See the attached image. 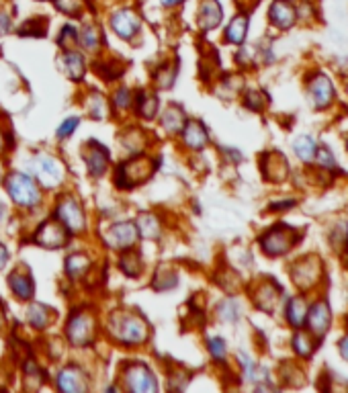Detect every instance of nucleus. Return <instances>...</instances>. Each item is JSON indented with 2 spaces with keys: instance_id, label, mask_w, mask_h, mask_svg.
<instances>
[{
  "instance_id": "f257e3e1",
  "label": "nucleus",
  "mask_w": 348,
  "mask_h": 393,
  "mask_svg": "<svg viewBox=\"0 0 348 393\" xmlns=\"http://www.w3.org/2000/svg\"><path fill=\"white\" fill-rule=\"evenodd\" d=\"M111 332L123 344H141L148 338L145 322L134 314H115L111 318Z\"/></svg>"
},
{
  "instance_id": "f03ea898",
  "label": "nucleus",
  "mask_w": 348,
  "mask_h": 393,
  "mask_svg": "<svg viewBox=\"0 0 348 393\" xmlns=\"http://www.w3.org/2000/svg\"><path fill=\"white\" fill-rule=\"evenodd\" d=\"M6 191L13 196V201L21 207H33L39 203V189L35 187V183L27 174H10L6 178Z\"/></svg>"
},
{
  "instance_id": "7ed1b4c3",
  "label": "nucleus",
  "mask_w": 348,
  "mask_h": 393,
  "mask_svg": "<svg viewBox=\"0 0 348 393\" xmlns=\"http://www.w3.org/2000/svg\"><path fill=\"white\" fill-rule=\"evenodd\" d=\"M297 236L291 228L278 226V228L269 229L262 238H260V246L269 256H280L285 252H289L295 244Z\"/></svg>"
},
{
  "instance_id": "20e7f679",
  "label": "nucleus",
  "mask_w": 348,
  "mask_h": 393,
  "mask_svg": "<svg viewBox=\"0 0 348 393\" xmlns=\"http://www.w3.org/2000/svg\"><path fill=\"white\" fill-rule=\"evenodd\" d=\"M31 170H33L35 178L45 185V187H58L62 183V168L58 160H54L52 156L39 154L31 160Z\"/></svg>"
},
{
  "instance_id": "39448f33",
  "label": "nucleus",
  "mask_w": 348,
  "mask_h": 393,
  "mask_svg": "<svg viewBox=\"0 0 348 393\" xmlns=\"http://www.w3.org/2000/svg\"><path fill=\"white\" fill-rule=\"evenodd\" d=\"M95 322L88 314H74L66 324V336L74 346H86L93 340Z\"/></svg>"
},
{
  "instance_id": "423d86ee",
  "label": "nucleus",
  "mask_w": 348,
  "mask_h": 393,
  "mask_svg": "<svg viewBox=\"0 0 348 393\" xmlns=\"http://www.w3.org/2000/svg\"><path fill=\"white\" fill-rule=\"evenodd\" d=\"M56 213H58V219L62 222V226L68 229V231H72V233L82 231L84 226H86V219H84L82 207H80L78 201L72 199V196H66V199L60 201Z\"/></svg>"
},
{
  "instance_id": "0eeeda50",
  "label": "nucleus",
  "mask_w": 348,
  "mask_h": 393,
  "mask_svg": "<svg viewBox=\"0 0 348 393\" xmlns=\"http://www.w3.org/2000/svg\"><path fill=\"white\" fill-rule=\"evenodd\" d=\"M125 383H127V390H129V392H158L156 377L152 375V371H150L145 364H134V367H129L127 373H125Z\"/></svg>"
},
{
  "instance_id": "6e6552de",
  "label": "nucleus",
  "mask_w": 348,
  "mask_h": 393,
  "mask_svg": "<svg viewBox=\"0 0 348 393\" xmlns=\"http://www.w3.org/2000/svg\"><path fill=\"white\" fill-rule=\"evenodd\" d=\"M138 236L139 231L136 224H132V222H121V224H115L113 228L104 233V242H106L109 248H119V250H123V248L134 246L136 240H138Z\"/></svg>"
},
{
  "instance_id": "1a4fd4ad",
  "label": "nucleus",
  "mask_w": 348,
  "mask_h": 393,
  "mask_svg": "<svg viewBox=\"0 0 348 393\" xmlns=\"http://www.w3.org/2000/svg\"><path fill=\"white\" fill-rule=\"evenodd\" d=\"M139 25L141 21H139L138 13L132 8H119L111 15V29L121 39H132L139 31Z\"/></svg>"
},
{
  "instance_id": "9d476101",
  "label": "nucleus",
  "mask_w": 348,
  "mask_h": 393,
  "mask_svg": "<svg viewBox=\"0 0 348 393\" xmlns=\"http://www.w3.org/2000/svg\"><path fill=\"white\" fill-rule=\"evenodd\" d=\"M152 172V166L145 160H136V162L123 164L117 174H115V180L121 185V187H134L139 185L148 178V174Z\"/></svg>"
},
{
  "instance_id": "9b49d317",
  "label": "nucleus",
  "mask_w": 348,
  "mask_h": 393,
  "mask_svg": "<svg viewBox=\"0 0 348 393\" xmlns=\"http://www.w3.org/2000/svg\"><path fill=\"white\" fill-rule=\"evenodd\" d=\"M33 240L43 248H62L68 240V229L56 222H47L39 228Z\"/></svg>"
},
{
  "instance_id": "f8f14e48",
  "label": "nucleus",
  "mask_w": 348,
  "mask_h": 393,
  "mask_svg": "<svg viewBox=\"0 0 348 393\" xmlns=\"http://www.w3.org/2000/svg\"><path fill=\"white\" fill-rule=\"evenodd\" d=\"M223 19V10H221V4L217 0H203L199 4V10H197V25L201 31H211L215 29Z\"/></svg>"
},
{
  "instance_id": "ddd939ff",
  "label": "nucleus",
  "mask_w": 348,
  "mask_h": 393,
  "mask_svg": "<svg viewBox=\"0 0 348 393\" xmlns=\"http://www.w3.org/2000/svg\"><path fill=\"white\" fill-rule=\"evenodd\" d=\"M269 19L271 23L278 27V29H289L295 25L297 21V10L295 6L289 2V0H275L271 4V10H269Z\"/></svg>"
},
{
  "instance_id": "4468645a",
  "label": "nucleus",
  "mask_w": 348,
  "mask_h": 393,
  "mask_svg": "<svg viewBox=\"0 0 348 393\" xmlns=\"http://www.w3.org/2000/svg\"><path fill=\"white\" fill-rule=\"evenodd\" d=\"M310 97H312L313 105L317 109H326V107L332 105V100H334V86H332V82H330L328 76L317 74L313 78L312 82H310Z\"/></svg>"
},
{
  "instance_id": "2eb2a0df",
  "label": "nucleus",
  "mask_w": 348,
  "mask_h": 393,
  "mask_svg": "<svg viewBox=\"0 0 348 393\" xmlns=\"http://www.w3.org/2000/svg\"><path fill=\"white\" fill-rule=\"evenodd\" d=\"M306 320H308V326H310V330H312L315 336H319V338L326 336V332L330 328V320H332L328 303L326 301H317L312 309L308 311Z\"/></svg>"
},
{
  "instance_id": "dca6fc26",
  "label": "nucleus",
  "mask_w": 348,
  "mask_h": 393,
  "mask_svg": "<svg viewBox=\"0 0 348 393\" xmlns=\"http://www.w3.org/2000/svg\"><path fill=\"white\" fill-rule=\"evenodd\" d=\"M58 387H60V392L80 393L84 392L88 385H86L84 373H82L78 367H68V369H64V371L58 375Z\"/></svg>"
},
{
  "instance_id": "f3484780",
  "label": "nucleus",
  "mask_w": 348,
  "mask_h": 393,
  "mask_svg": "<svg viewBox=\"0 0 348 393\" xmlns=\"http://www.w3.org/2000/svg\"><path fill=\"white\" fill-rule=\"evenodd\" d=\"M180 133H182V139H184L187 148H191V150H203L207 146V131L199 121H189L180 130Z\"/></svg>"
},
{
  "instance_id": "a211bd4d",
  "label": "nucleus",
  "mask_w": 348,
  "mask_h": 393,
  "mask_svg": "<svg viewBox=\"0 0 348 393\" xmlns=\"http://www.w3.org/2000/svg\"><path fill=\"white\" fill-rule=\"evenodd\" d=\"M84 160H86V168L93 176H101L104 170H106V164H109V154L103 150V146L99 144H90L86 154H84Z\"/></svg>"
},
{
  "instance_id": "6ab92c4d",
  "label": "nucleus",
  "mask_w": 348,
  "mask_h": 393,
  "mask_svg": "<svg viewBox=\"0 0 348 393\" xmlns=\"http://www.w3.org/2000/svg\"><path fill=\"white\" fill-rule=\"evenodd\" d=\"M293 277L299 287H312L319 279V264L317 261H301L295 266Z\"/></svg>"
},
{
  "instance_id": "aec40b11",
  "label": "nucleus",
  "mask_w": 348,
  "mask_h": 393,
  "mask_svg": "<svg viewBox=\"0 0 348 393\" xmlns=\"http://www.w3.org/2000/svg\"><path fill=\"white\" fill-rule=\"evenodd\" d=\"M62 66H64V72L68 74V78H72L74 82H78V80H82V76H84V58H82V54H78V52H66L64 56H62Z\"/></svg>"
},
{
  "instance_id": "412c9836",
  "label": "nucleus",
  "mask_w": 348,
  "mask_h": 393,
  "mask_svg": "<svg viewBox=\"0 0 348 393\" xmlns=\"http://www.w3.org/2000/svg\"><path fill=\"white\" fill-rule=\"evenodd\" d=\"M306 318H308V303L303 297H293L289 303H287V320L289 324L295 328H301L306 324Z\"/></svg>"
},
{
  "instance_id": "4be33fe9",
  "label": "nucleus",
  "mask_w": 348,
  "mask_h": 393,
  "mask_svg": "<svg viewBox=\"0 0 348 393\" xmlns=\"http://www.w3.org/2000/svg\"><path fill=\"white\" fill-rule=\"evenodd\" d=\"M248 25H250V21H248V17H246V15H238V17H234V19H232V23H230V25H228V29H226V41L236 43V45L244 43L246 33H248Z\"/></svg>"
},
{
  "instance_id": "5701e85b",
  "label": "nucleus",
  "mask_w": 348,
  "mask_h": 393,
  "mask_svg": "<svg viewBox=\"0 0 348 393\" xmlns=\"http://www.w3.org/2000/svg\"><path fill=\"white\" fill-rule=\"evenodd\" d=\"M8 285H10V291L19 299H31L33 297V281L27 275L13 272L10 279H8Z\"/></svg>"
},
{
  "instance_id": "b1692460",
  "label": "nucleus",
  "mask_w": 348,
  "mask_h": 393,
  "mask_svg": "<svg viewBox=\"0 0 348 393\" xmlns=\"http://www.w3.org/2000/svg\"><path fill=\"white\" fill-rule=\"evenodd\" d=\"M293 150H295V154H297V158L301 162H312L313 158H315V152H317V148H315V144H313V139L310 135L297 137L295 144H293Z\"/></svg>"
},
{
  "instance_id": "393cba45",
  "label": "nucleus",
  "mask_w": 348,
  "mask_h": 393,
  "mask_svg": "<svg viewBox=\"0 0 348 393\" xmlns=\"http://www.w3.org/2000/svg\"><path fill=\"white\" fill-rule=\"evenodd\" d=\"M88 268H90V261L84 254H72L66 261V272L72 279H82Z\"/></svg>"
},
{
  "instance_id": "a878e982",
  "label": "nucleus",
  "mask_w": 348,
  "mask_h": 393,
  "mask_svg": "<svg viewBox=\"0 0 348 393\" xmlns=\"http://www.w3.org/2000/svg\"><path fill=\"white\" fill-rule=\"evenodd\" d=\"M27 318H29V324L37 330H43V328L49 324V320H52V314H49V309L45 307V305H41V303H35L29 307V314H27Z\"/></svg>"
},
{
  "instance_id": "bb28decb",
  "label": "nucleus",
  "mask_w": 348,
  "mask_h": 393,
  "mask_svg": "<svg viewBox=\"0 0 348 393\" xmlns=\"http://www.w3.org/2000/svg\"><path fill=\"white\" fill-rule=\"evenodd\" d=\"M78 41L88 49V52H97L101 45V33L95 25H86L82 31L78 33Z\"/></svg>"
},
{
  "instance_id": "cd10ccee",
  "label": "nucleus",
  "mask_w": 348,
  "mask_h": 393,
  "mask_svg": "<svg viewBox=\"0 0 348 393\" xmlns=\"http://www.w3.org/2000/svg\"><path fill=\"white\" fill-rule=\"evenodd\" d=\"M162 125L171 131V133H176V131L182 130V125H184V115H182V111L176 109V107H171V109L164 113V117H162Z\"/></svg>"
},
{
  "instance_id": "c85d7f7f",
  "label": "nucleus",
  "mask_w": 348,
  "mask_h": 393,
  "mask_svg": "<svg viewBox=\"0 0 348 393\" xmlns=\"http://www.w3.org/2000/svg\"><path fill=\"white\" fill-rule=\"evenodd\" d=\"M277 299H278V289L277 287L273 289L271 283L264 285V287L260 289V295H256V303H258V307H262L264 311H271V309L275 307Z\"/></svg>"
},
{
  "instance_id": "c756f323",
  "label": "nucleus",
  "mask_w": 348,
  "mask_h": 393,
  "mask_svg": "<svg viewBox=\"0 0 348 393\" xmlns=\"http://www.w3.org/2000/svg\"><path fill=\"white\" fill-rule=\"evenodd\" d=\"M138 231L141 236H145V238H158L160 236V226H158V222H156V217L154 215H141L138 219Z\"/></svg>"
},
{
  "instance_id": "7c9ffc66",
  "label": "nucleus",
  "mask_w": 348,
  "mask_h": 393,
  "mask_svg": "<svg viewBox=\"0 0 348 393\" xmlns=\"http://www.w3.org/2000/svg\"><path fill=\"white\" fill-rule=\"evenodd\" d=\"M293 348L299 357H312L313 353V342L312 338L303 332H297L293 338Z\"/></svg>"
},
{
  "instance_id": "2f4dec72",
  "label": "nucleus",
  "mask_w": 348,
  "mask_h": 393,
  "mask_svg": "<svg viewBox=\"0 0 348 393\" xmlns=\"http://www.w3.org/2000/svg\"><path fill=\"white\" fill-rule=\"evenodd\" d=\"M138 102V111L141 117L152 119V117L156 115V111H158V98L154 97V95H143Z\"/></svg>"
},
{
  "instance_id": "473e14b6",
  "label": "nucleus",
  "mask_w": 348,
  "mask_h": 393,
  "mask_svg": "<svg viewBox=\"0 0 348 393\" xmlns=\"http://www.w3.org/2000/svg\"><path fill=\"white\" fill-rule=\"evenodd\" d=\"M219 316L221 320L226 322H236L240 318V309H238V303L234 299H226L221 305H219Z\"/></svg>"
},
{
  "instance_id": "72a5a7b5",
  "label": "nucleus",
  "mask_w": 348,
  "mask_h": 393,
  "mask_svg": "<svg viewBox=\"0 0 348 393\" xmlns=\"http://www.w3.org/2000/svg\"><path fill=\"white\" fill-rule=\"evenodd\" d=\"M45 27H47V21L45 19H31V21H27L21 29H19V33L21 35H43L45 33Z\"/></svg>"
},
{
  "instance_id": "f704fd0d",
  "label": "nucleus",
  "mask_w": 348,
  "mask_h": 393,
  "mask_svg": "<svg viewBox=\"0 0 348 393\" xmlns=\"http://www.w3.org/2000/svg\"><path fill=\"white\" fill-rule=\"evenodd\" d=\"M56 2V8L58 10H62V13H66V15H78L80 10H82V0H54Z\"/></svg>"
},
{
  "instance_id": "c9c22d12",
  "label": "nucleus",
  "mask_w": 348,
  "mask_h": 393,
  "mask_svg": "<svg viewBox=\"0 0 348 393\" xmlns=\"http://www.w3.org/2000/svg\"><path fill=\"white\" fill-rule=\"evenodd\" d=\"M209 346V353H211V357L215 360H223L226 359V342L221 340V338H211L207 342Z\"/></svg>"
},
{
  "instance_id": "e433bc0d",
  "label": "nucleus",
  "mask_w": 348,
  "mask_h": 393,
  "mask_svg": "<svg viewBox=\"0 0 348 393\" xmlns=\"http://www.w3.org/2000/svg\"><path fill=\"white\" fill-rule=\"evenodd\" d=\"M132 102H134V98H132V93L127 88H119L115 93V107L117 109H127V107H132Z\"/></svg>"
},
{
  "instance_id": "4c0bfd02",
  "label": "nucleus",
  "mask_w": 348,
  "mask_h": 393,
  "mask_svg": "<svg viewBox=\"0 0 348 393\" xmlns=\"http://www.w3.org/2000/svg\"><path fill=\"white\" fill-rule=\"evenodd\" d=\"M246 107H250L252 111H260V109L264 107V95H260V93H256V91L248 93V95H246Z\"/></svg>"
},
{
  "instance_id": "58836bf2",
  "label": "nucleus",
  "mask_w": 348,
  "mask_h": 393,
  "mask_svg": "<svg viewBox=\"0 0 348 393\" xmlns=\"http://www.w3.org/2000/svg\"><path fill=\"white\" fill-rule=\"evenodd\" d=\"M74 41H78V33H76V29H74L72 25H66V27L62 29V35H60L58 43L66 47L68 43H74Z\"/></svg>"
},
{
  "instance_id": "ea45409f",
  "label": "nucleus",
  "mask_w": 348,
  "mask_h": 393,
  "mask_svg": "<svg viewBox=\"0 0 348 393\" xmlns=\"http://www.w3.org/2000/svg\"><path fill=\"white\" fill-rule=\"evenodd\" d=\"M78 123H80V121H78L76 117H70L68 121H64L62 128L58 130V137H62V139H64V137H70V135L74 133V130L78 128Z\"/></svg>"
},
{
  "instance_id": "a19ab883",
  "label": "nucleus",
  "mask_w": 348,
  "mask_h": 393,
  "mask_svg": "<svg viewBox=\"0 0 348 393\" xmlns=\"http://www.w3.org/2000/svg\"><path fill=\"white\" fill-rule=\"evenodd\" d=\"M315 156H317V160H319V166H324V168H334V158H332V154H330L328 148L322 146V150H317Z\"/></svg>"
},
{
  "instance_id": "79ce46f5",
  "label": "nucleus",
  "mask_w": 348,
  "mask_h": 393,
  "mask_svg": "<svg viewBox=\"0 0 348 393\" xmlns=\"http://www.w3.org/2000/svg\"><path fill=\"white\" fill-rule=\"evenodd\" d=\"M10 17L8 15H0V35H6L10 31Z\"/></svg>"
},
{
  "instance_id": "37998d69",
  "label": "nucleus",
  "mask_w": 348,
  "mask_h": 393,
  "mask_svg": "<svg viewBox=\"0 0 348 393\" xmlns=\"http://www.w3.org/2000/svg\"><path fill=\"white\" fill-rule=\"evenodd\" d=\"M6 261H8V250L0 244V270L6 266Z\"/></svg>"
},
{
  "instance_id": "c03bdc74",
  "label": "nucleus",
  "mask_w": 348,
  "mask_h": 393,
  "mask_svg": "<svg viewBox=\"0 0 348 393\" xmlns=\"http://www.w3.org/2000/svg\"><path fill=\"white\" fill-rule=\"evenodd\" d=\"M340 355H342V357L348 360V336H347V338H342V340H340Z\"/></svg>"
},
{
  "instance_id": "a18cd8bd",
  "label": "nucleus",
  "mask_w": 348,
  "mask_h": 393,
  "mask_svg": "<svg viewBox=\"0 0 348 393\" xmlns=\"http://www.w3.org/2000/svg\"><path fill=\"white\" fill-rule=\"evenodd\" d=\"M180 2H184V0H162L164 6H176V4H180Z\"/></svg>"
},
{
  "instance_id": "49530a36",
  "label": "nucleus",
  "mask_w": 348,
  "mask_h": 393,
  "mask_svg": "<svg viewBox=\"0 0 348 393\" xmlns=\"http://www.w3.org/2000/svg\"><path fill=\"white\" fill-rule=\"evenodd\" d=\"M2 215H4V205L0 203V219H2Z\"/></svg>"
},
{
  "instance_id": "de8ad7c7",
  "label": "nucleus",
  "mask_w": 348,
  "mask_h": 393,
  "mask_svg": "<svg viewBox=\"0 0 348 393\" xmlns=\"http://www.w3.org/2000/svg\"><path fill=\"white\" fill-rule=\"evenodd\" d=\"M4 322V316H2V307H0V324Z\"/></svg>"
},
{
  "instance_id": "09e8293b",
  "label": "nucleus",
  "mask_w": 348,
  "mask_h": 393,
  "mask_svg": "<svg viewBox=\"0 0 348 393\" xmlns=\"http://www.w3.org/2000/svg\"><path fill=\"white\" fill-rule=\"evenodd\" d=\"M347 91H348V86H347Z\"/></svg>"
},
{
  "instance_id": "8fccbe9b",
  "label": "nucleus",
  "mask_w": 348,
  "mask_h": 393,
  "mask_svg": "<svg viewBox=\"0 0 348 393\" xmlns=\"http://www.w3.org/2000/svg\"><path fill=\"white\" fill-rule=\"evenodd\" d=\"M41 2H43V0H41Z\"/></svg>"
}]
</instances>
